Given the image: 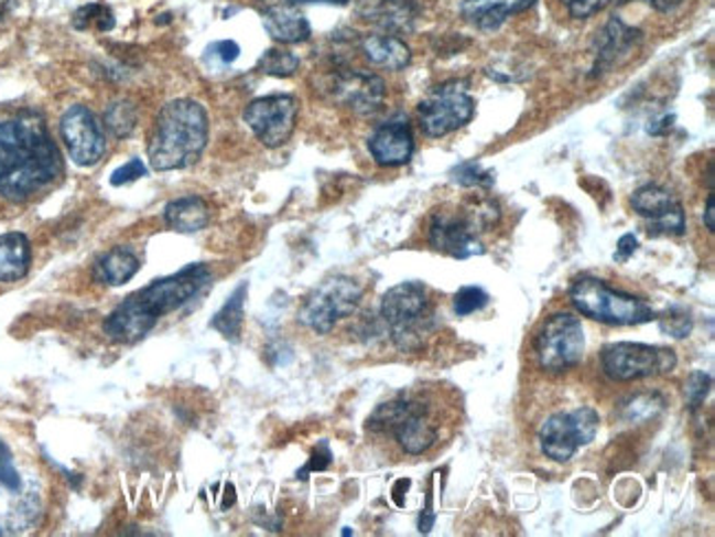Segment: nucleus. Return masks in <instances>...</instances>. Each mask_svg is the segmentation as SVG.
<instances>
[{
    "label": "nucleus",
    "instance_id": "bb28decb",
    "mask_svg": "<svg viewBox=\"0 0 715 537\" xmlns=\"http://www.w3.org/2000/svg\"><path fill=\"white\" fill-rule=\"evenodd\" d=\"M137 108L130 99H115L104 110V126L115 139H126L137 128Z\"/></svg>",
    "mask_w": 715,
    "mask_h": 537
},
{
    "label": "nucleus",
    "instance_id": "58836bf2",
    "mask_svg": "<svg viewBox=\"0 0 715 537\" xmlns=\"http://www.w3.org/2000/svg\"><path fill=\"white\" fill-rule=\"evenodd\" d=\"M639 249V238L635 234H626L621 236L619 245H617V254H615V260L617 262H628Z\"/></svg>",
    "mask_w": 715,
    "mask_h": 537
},
{
    "label": "nucleus",
    "instance_id": "6e6552de",
    "mask_svg": "<svg viewBox=\"0 0 715 537\" xmlns=\"http://www.w3.org/2000/svg\"><path fill=\"white\" fill-rule=\"evenodd\" d=\"M361 298L364 287L357 280L348 276H333L311 291V296L300 307L297 320L306 329L326 335L335 329L337 322L357 311Z\"/></svg>",
    "mask_w": 715,
    "mask_h": 537
},
{
    "label": "nucleus",
    "instance_id": "7ed1b4c3",
    "mask_svg": "<svg viewBox=\"0 0 715 537\" xmlns=\"http://www.w3.org/2000/svg\"><path fill=\"white\" fill-rule=\"evenodd\" d=\"M209 137L207 110L194 99L167 101L150 132L148 159L152 170H185L194 165Z\"/></svg>",
    "mask_w": 715,
    "mask_h": 537
},
{
    "label": "nucleus",
    "instance_id": "423d86ee",
    "mask_svg": "<svg viewBox=\"0 0 715 537\" xmlns=\"http://www.w3.org/2000/svg\"><path fill=\"white\" fill-rule=\"evenodd\" d=\"M571 302L584 318L610 326H639L657 320L654 309L646 300L617 291L593 276H582L573 282Z\"/></svg>",
    "mask_w": 715,
    "mask_h": 537
},
{
    "label": "nucleus",
    "instance_id": "72a5a7b5",
    "mask_svg": "<svg viewBox=\"0 0 715 537\" xmlns=\"http://www.w3.org/2000/svg\"><path fill=\"white\" fill-rule=\"evenodd\" d=\"M712 375H707V373H694L690 379H687V384H685V397H687V404H690V408L692 410H696V408H701L703 404H705V399L709 397V393H712Z\"/></svg>",
    "mask_w": 715,
    "mask_h": 537
},
{
    "label": "nucleus",
    "instance_id": "f704fd0d",
    "mask_svg": "<svg viewBox=\"0 0 715 537\" xmlns=\"http://www.w3.org/2000/svg\"><path fill=\"white\" fill-rule=\"evenodd\" d=\"M331 463H333V454H331V450H328V443L322 441V443L313 450L311 461H308V463L297 472V479H300V481H306L308 474H313V472H326V470L331 468Z\"/></svg>",
    "mask_w": 715,
    "mask_h": 537
},
{
    "label": "nucleus",
    "instance_id": "4c0bfd02",
    "mask_svg": "<svg viewBox=\"0 0 715 537\" xmlns=\"http://www.w3.org/2000/svg\"><path fill=\"white\" fill-rule=\"evenodd\" d=\"M145 165H143V161L141 159H130L128 163H123L121 168H117L115 172H112V176H110V185H115V187H119V185H128V183H132V181H137V179H141V176H145Z\"/></svg>",
    "mask_w": 715,
    "mask_h": 537
},
{
    "label": "nucleus",
    "instance_id": "c756f323",
    "mask_svg": "<svg viewBox=\"0 0 715 537\" xmlns=\"http://www.w3.org/2000/svg\"><path fill=\"white\" fill-rule=\"evenodd\" d=\"M300 68V57L286 49H269L258 60V71L273 77H291Z\"/></svg>",
    "mask_w": 715,
    "mask_h": 537
},
{
    "label": "nucleus",
    "instance_id": "412c9836",
    "mask_svg": "<svg viewBox=\"0 0 715 537\" xmlns=\"http://www.w3.org/2000/svg\"><path fill=\"white\" fill-rule=\"evenodd\" d=\"M535 2L538 0H461V13L472 26L480 31H496L511 15L531 9Z\"/></svg>",
    "mask_w": 715,
    "mask_h": 537
},
{
    "label": "nucleus",
    "instance_id": "9d476101",
    "mask_svg": "<svg viewBox=\"0 0 715 537\" xmlns=\"http://www.w3.org/2000/svg\"><path fill=\"white\" fill-rule=\"evenodd\" d=\"M679 357L672 348H659L639 342H619L602 353L604 373L613 382H637L668 375L676 368Z\"/></svg>",
    "mask_w": 715,
    "mask_h": 537
},
{
    "label": "nucleus",
    "instance_id": "473e14b6",
    "mask_svg": "<svg viewBox=\"0 0 715 537\" xmlns=\"http://www.w3.org/2000/svg\"><path fill=\"white\" fill-rule=\"evenodd\" d=\"M489 304V293L480 287H463L456 296H454V311L461 318H467L476 311H483Z\"/></svg>",
    "mask_w": 715,
    "mask_h": 537
},
{
    "label": "nucleus",
    "instance_id": "f03ea898",
    "mask_svg": "<svg viewBox=\"0 0 715 537\" xmlns=\"http://www.w3.org/2000/svg\"><path fill=\"white\" fill-rule=\"evenodd\" d=\"M212 282L207 265H189L167 278H161L141 291L128 296L104 322V333L117 344H134L143 340L159 322L189 300H194Z\"/></svg>",
    "mask_w": 715,
    "mask_h": 537
},
{
    "label": "nucleus",
    "instance_id": "79ce46f5",
    "mask_svg": "<svg viewBox=\"0 0 715 537\" xmlns=\"http://www.w3.org/2000/svg\"><path fill=\"white\" fill-rule=\"evenodd\" d=\"M714 214L715 198L714 194H709V198H707V210H705V225H707V229H709V232H715Z\"/></svg>",
    "mask_w": 715,
    "mask_h": 537
},
{
    "label": "nucleus",
    "instance_id": "2eb2a0df",
    "mask_svg": "<svg viewBox=\"0 0 715 537\" xmlns=\"http://www.w3.org/2000/svg\"><path fill=\"white\" fill-rule=\"evenodd\" d=\"M632 207L648 221L650 236H683L687 229L683 205L661 185L639 187L632 194Z\"/></svg>",
    "mask_w": 715,
    "mask_h": 537
},
{
    "label": "nucleus",
    "instance_id": "a211bd4d",
    "mask_svg": "<svg viewBox=\"0 0 715 537\" xmlns=\"http://www.w3.org/2000/svg\"><path fill=\"white\" fill-rule=\"evenodd\" d=\"M372 159L383 168L405 165L414 154V135L408 117H394L381 123L368 139Z\"/></svg>",
    "mask_w": 715,
    "mask_h": 537
},
{
    "label": "nucleus",
    "instance_id": "f8f14e48",
    "mask_svg": "<svg viewBox=\"0 0 715 537\" xmlns=\"http://www.w3.org/2000/svg\"><path fill=\"white\" fill-rule=\"evenodd\" d=\"M599 423L602 419L593 408L553 415L540 430L542 452L555 463H568L579 448L595 441Z\"/></svg>",
    "mask_w": 715,
    "mask_h": 537
},
{
    "label": "nucleus",
    "instance_id": "6ab92c4d",
    "mask_svg": "<svg viewBox=\"0 0 715 537\" xmlns=\"http://www.w3.org/2000/svg\"><path fill=\"white\" fill-rule=\"evenodd\" d=\"M419 13L414 0H357V15L390 33H410Z\"/></svg>",
    "mask_w": 715,
    "mask_h": 537
},
{
    "label": "nucleus",
    "instance_id": "b1692460",
    "mask_svg": "<svg viewBox=\"0 0 715 537\" xmlns=\"http://www.w3.org/2000/svg\"><path fill=\"white\" fill-rule=\"evenodd\" d=\"M31 267V243L20 232L0 236V282H15Z\"/></svg>",
    "mask_w": 715,
    "mask_h": 537
},
{
    "label": "nucleus",
    "instance_id": "7c9ffc66",
    "mask_svg": "<svg viewBox=\"0 0 715 537\" xmlns=\"http://www.w3.org/2000/svg\"><path fill=\"white\" fill-rule=\"evenodd\" d=\"M449 176L463 187H491L496 183V174L483 168L478 161H463L449 172Z\"/></svg>",
    "mask_w": 715,
    "mask_h": 537
},
{
    "label": "nucleus",
    "instance_id": "4468645a",
    "mask_svg": "<svg viewBox=\"0 0 715 537\" xmlns=\"http://www.w3.org/2000/svg\"><path fill=\"white\" fill-rule=\"evenodd\" d=\"M59 135L66 146L68 157L82 165H95L106 152L104 130L90 108L75 104L59 119Z\"/></svg>",
    "mask_w": 715,
    "mask_h": 537
},
{
    "label": "nucleus",
    "instance_id": "39448f33",
    "mask_svg": "<svg viewBox=\"0 0 715 537\" xmlns=\"http://www.w3.org/2000/svg\"><path fill=\"white\" fill-rule=\"evenodd\" d=\"M500 221V207L489 201H472L463 210L436 212L430 225V243L436 251L458 260L485 254L480 234Z\"/></svg>",
    "mask_w": 715,
    "mask_h": 537
},
{
    "label": "nucleus",
    "instance_id": "ea45409f",
    "mask_svg": "<svg viewBox=\"0 0 715 537\" xmlns=\"http://www.w3.org/2000/svg\"><path fill=\"white\" fill-rule=\"evenodd\" d=\"M212 51H216V55H218V60L220 62H225V64H231L234 60H238V55H240V46L234 42V40H223V42H216L214 46H212Z\"/></svg>",
    "mask_w": 715,
    "mask_h": 537
},
{
    "label": "nucleus",
    "instance_id": "a18cd8bd",
    "mask_svg": "<svg viewBox=\"0 0 715 537\" xmlns=\"http://www.w3.org/2000/svg\"><path fill=\"white\" fill-rule=\"evenodd\" d=\"M0 536H2V531H0Z\"/></svg>",
    "mask_w": 715,
    "mask_h": 537
},
{
    "label": "nucleus",
    "instance_id": "0eeeda50",
    "mask_svg": "<svg viewBox=\"0 0 715 537\" xmlns=\"http://www.w3.org/2000/svg\"><path fill=\"white\" fill-rule=\"evenodd\" d=\"M372 432L392 434L405 454L419 457L432 450L438 441V430L430 419L427 406L416 399L399 397L379 406L368 419Z\"/></svg>",
    "mask_w": 715,
    "mask_h": 537
},
{
    "label": "nucleus",
    "instance_id": "2f4dec72",
    "mask_svg": "<svg viewBox=\"0 0 715 537\" xmlns=\"http://www.w3.org/2000/svg\"><path fill=\"white\" fill-rule=\"evenodd\" d=\"M659 324H661V331L676 337V340H683V337H690L692 329H694V318L687 309L683 307H672L663 318H657Z\"/></svg>",
    "mask_w": 715,
    "mask_h": 537
},
{
    "label": "nucleus",
    "instance_id": "1a4fd4ad",
    "mask_svg": "<svg viewBox=\"0 0 715 537\" xmlns=\"http://www.w3.org/2000/svg\"><path fill=\"white\" fill-rule=\"evenodd\" d=\"M584 326L582 320L573 313L551 315L535 337L538 362L549 373H566L579 366L584 359Z\"/></svg>",
    "mask_w": 715,
    "mask_h": 537
},
{
    "label": "nucleus",
    "instance_id": "c85d7f7f",
    "mask_svg": "<svg viewBox=\"0 0 715 537\" xmlns=\"http://www.w3.org/2000/svg\"><path fill=\"white\" fill-rule=\"evenodd\" d=\"M73 26L77 31H86V29L110 31L115 26V15H112L110 7L101 4V2H88L73 13Z\"/></svg>",
    "mask_w": 715,
    "mask_h": 537
},
{
    "label": "nucleus",
    "instance_id": "dca6fc26",
    "mask_svg": "<svg viewBox=\"0 0 715 537\" xmlns=\"http://www.w3.org/2000/svg\"><path fill=\"white\" fill-rule=\"evenodd\" d=\"M333 97L357 115H372L383 104L386 84L375 73L342 71L335 75Z\"/></svg>",
    "mask_w": 715,
    "mask_h": 537
},
{
    "label": "nucleus",
    "instance_id": "e433bc0d",
    "mask_svg": "<svg viewBox=\"0 0 715 537\" xmlns=\"http://www.w3.org/2000/svg\"><path fill=\"white\" fill-rule=\"evenodd\" d=\"M0 485L11 490V492H18L20 490V476L13 468V457H11V450L0 441Z\"/></svg>",
    "mask_w": 715,
    "mask_h": 537
},
{
    "label": "nucleus",
    "instance_id": "a19ab883",
    "mask_svg": "<svg viewBox=\"0 0 715 537\" xmlns=\"http://www.w3.org/2000/svg\"><path fill=\"white\" fill-rule=\"evenodd\" d=\"M646 2L661 13H668V11H674L676 7H681L685 0H646Z\"/></svg>",
    "mask_w": 715,
    "mask_h": 537
},
{
    "label": "nucleus",
    "instance_id": "f257e3e1",
    "mask_svg": "<svg viewBox=\"0 0 715 537\" xmlns=\"http://www.w3.org/2000/svg\"><path fill=\"white\" fill-rule=\"evenodd\" d=\"M62 154L37 110H18L0 119V194L22 203L57 181Z\"/></svg>",
    "mask_w": 715,
    "mask_h": 537
},
{
    "label": "nucleus",
    "instance_id": "37998d69",
    "mask_svg": "<svg viewBox=\"0 0 715 537\" xmlns=\"http://www.w3.org/2000/svg\"><path fill=\"white\" fill-rule=\"evenodd\" d=\"M289 2H293V4H315V2H319V4H337V7H344L350 0H289Z\"/></svg>",
    "mask_w": 715,
    "mask_h": 537
},
{
    "label": "nucleus",
    "instance_id": "393cba45",
    "mask_svg": "<svg viewBox=\"0 0 715 537\" xmlns=\"http://www.w3.org/2000/svg\"><path fill=\"white\" fill-rule=\"evenodd\" d=\"M139 271V256L130 247H115L104 254L95 267V276L99 282L119 287L126 284Z\"/></svg>",
    "mask_w": 715,
    "mask_h": 537
},
{
    "label": "nucleus",
    "instance_id": "c03bdc74",
    "mask_svg": "<svg viewBox=\"0 0 715 537\" xmlns=\"http://www.w3.org/2000/svg\"><path fill=\"white\" fill-rule=\"evenodd\" d=\"M7 7H9V0H0V20H2L4 13H7Z\"/></svg>",
    "mask_w": 715,
    "mask_h": 537
},
{
    "label": "nucleus",
    "instance_id": "9b49d317",
    "mask_svg": "<svg viewBox=\"0 0 715 537\" xmlns=\"http://www.w3.org/2000/svg\"><path fill=\"white\" fill-rule=\"evenodd\" d=\"M461 86L463 82H445L419 104L421 130L427 137H447L474 119L476 99Z\"/></svg>",
    "mask_w": 715,
    "mask_h": 537
},
{
    "label": "nucleus",
    "instance_id": "aec40b11",
    "mask_svg": "<svg viewBox=\"0 0 715 537\" xmlns=\"http://www.w3.org/2000/svg\"><path fill=\"white\" fill-rule=\"evenodd\" d=\"M262 24L267 33L282 44H300L306 42L313 33L311 22L306 15L297 9V4L282 0V2H271L262 11Z\"/></svg>",
    "mask_w": 715,
    "mask_h": 537
},
{
    "label": "nucleus",
    "instance_id": "5701e85b",
    "mask_svg": "<svg viewBox=\"0 0 715 537\" xmlns=\"http://www.w3.org/2000/svg\"><path fill=\"white\" fill-rule=\"evenodd\" d=\"M165 223L178 234H196L209 223V205L201 196H183L165 205Z\"/></svg>",
    "mask_w": 715,
    "mask_h": 537
},
{
    "label": "nucleus",
    "instance_id": "a878e982",
    "mask_svg": "<svg viewBox=\"0 0 715 537\" xmlns=\"http://www.w3.org/2000/svg\"><path fill=\"white\" fill-rule=\"evenodd\" d=\"M247 282H242L231 296L229 300L223 304V309L214 315L212 320V329L218 331L225 340L229 342H238L240 333H242V318H245V300H247Z\"/></svg>",
    "mask_w": 715,
    "mask_h": 537
},
{
    "label": "nucleus",
    "instance_id": "20e7f679",
    "mask_svg": "<svg viewBox=\"0 0 715 537\" xmlns=\"http://www.w3.org/2000/svg\"><path fill=\"white\" fill-rule=\"evenodd\" d=\"M381 318L394 346L403 353H416L436 331V313L427 289L421 282H401L381 300Z\"/></svg>",
    "mask_w": 715,
    "mask_h": 537
},
{
    "label": "nucleus",
    "instance_id": "c9c22d12",
    "mask_svg": "<svg viewBox=\"0 0 715 537\" xmlns=\"http://www.w3.org/2000/svg\"><path fill=\"white\" fill-rule=\"evenodd\" d=\"M562 4L571 13V18H575V20H588L595 13L604 11L610 4V0H562Z\"/></svg>",
    "mask_w": 715,
    "mask_h": 537
},
{
    "label": "nucleus",
    "instance_id": "f3484780",
    "mask_svg": "<svg viewBox=\"0 0 715 537\" xmlns=\"http://www.w3.org/2000/svg\"><path fill=\"white\" fill-rule=\"evenodd\" d=\"M643 40L641 29L628 26L619 15H613L595 37V66L593 75H602L621 64Z\"/></svg>",
    "mask_w": 715,
    "mask_h": 537
},
{
    "label": "nucleus",
    "instance_id": "cd10ccee",
    "mask_svg": "<svg viewBox=\"0 0 715 537\" xmlns=\"http://www.w3.org/2000/svg\"><path fill=\"white\" fill-rule=\"evenodd\" d=\"M665 410V399L657 393H646L628 399L621 406V417L628 423H646L650 419H657Z\"/></svg>",
    "mask_w": 715,
    "mask_h": 537
},
{
    "label": "nucleus",
    "instance_id": "4be33fe9",
    "mask_svg": "<svg viewBox=\"0 0 715 537\" xmlns=\"http://www.w3.org/2000/svg\"><path fill=\"white\" fill-rule=\"evenodd\" d=\"M366 60L386 71H403L412 62L410 46L392 33H372L361 40Z\"/></svg>",
    "mask_w": 715,
    "mask_h": 537
},
{
    "label": "nucleus",
    "instance_id": "ddd939ff",
    "mask_svg": "<svg viewBox=\"0 0 715 537\" xmlns=\"http://www.w3.org/2000/svg\"><path fill=\"white\" fill-rule=\"evenodd\" d=\"M297 110L300 106L293 95H267L245 108V121L262 146L280 148L295 130Z\"/></svg>",
    "mask_w": 715,
    "mask_h": 537
}]
</instances>
